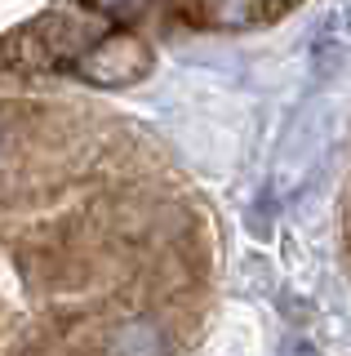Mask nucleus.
I'll use <instances>...</instances> for the list:
<instances>
[{"mask_svg": "<svg viewBox=\"0 0 351 356\" xmlns=\"http://www.w3.org/2000/svg\"><path fill=\"white\" fill-rule=\"evenodd\" d=\"M147 67H151L147 40L129 36V31H107L76 58V72L94 85H134L147 76Z\"/></svg>", "mask_w": 351, "mask_h": 356, "instance_id": "nucleus-1", "label": "nucleus"}, {"mask_svg": "<svg viewBox=\"0 0 351 356\" xmlns=\"http://www.w3.org/2000/svg\"><path fill=\"white\" fill-rule=\"evenodd\" d=\"M36 31H40V40L49 44L53 63H58V58H71L76 63L98 36H107L103 22L89 18V14H49V18L36 22Z\"/></svg>", "mask_w": 351, "mask_h": 356, "instance_id": "nucleus-2", "label": "nucleus"}, {"mask_svg": "<svg viewBox=\"0 0 351 356\" xmlns=\"http://www.w3.org/2000/svg\"><path fill=\"white\" fill-rule=\"evenodd\" d=\"M169 339L151 316H129L107 334V356H164Z\"/></svg>", "mask_w": 351, "mask_h": 356, "instance_id": "nucleus-3", "label": "nucleus"}, {"mask_svg": "<svg viewBox=\"0 0 351 356\" xmlns=\"http://www.w3.org/2000/svg\"><path fill=\"white\" fill-rule=\"evenodd\" d=\"M347 58H351V9H334L316 31V67L334 76Z\"/></svg>", "mask_w": 351, "mask_h": 356, "instance_id": "nucleus-4", "label": "nucleus"}, {"mask_svg": "<svg viewBox=\"0 0 351 356\" xmlns=\"http://www.w3.org/2000/svg\"><path fill=\"white\" fill-rule=\"evenodd\" d=\"M0 63L14 67V72H45V67H53V54H49V44L40 40L36 22H31V27L14 31L9 40H0Z\"/></svg>", "mask_w": 351, "mask_h": 356, "instance_id": "nucleus-5", "label": "nucleus"}, {"mask_svg": "<svg viewBox=\"0 0 351 356\" xmlns=\"http://www.w3.org/2000/svg\"><path fill=\"white\" fill-rule=\"evenodd\" d=\"M196 22H209V27H245L254 22L258 0H187Z\"/></svg>", "mask_w": 351, "mask_h": 356, "instance_id": "nucleus-6", "label": "nucleus"}, {"mask_svg": "<svg viewBox=\"0 0 351 356\" xmlns=\"http://www.w3.org/2000/svg\"><path fill=\"white\" fill-rule=\"evenodd\" d=\"M0 147H5V138H0Z\"/></svg>", "mask_w": 351, "mask_h": 356, "instance_id": "nucleus-7", "label": "nucleus"}]
</instances>
